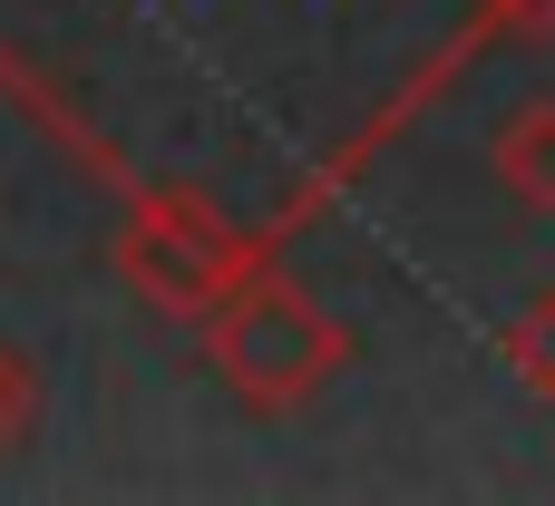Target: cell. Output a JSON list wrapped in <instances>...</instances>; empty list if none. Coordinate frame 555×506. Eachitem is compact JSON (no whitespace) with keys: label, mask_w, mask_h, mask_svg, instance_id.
Listing matches in <instances>:
<instances>
[{"label":"cell","mask_w":555,"mask_h":506,"mask_svg":"<svg viewBox=\"0 0 555 506\" xmlns=\"http://www.w3.org/2000/svg\"><path fill=\"white\" fill-rule=\"evenodd\" d=\"M205 361H215V380L244 400V410H263V419H283V410H302L341 361H351V332L302 293V283H283V273H244L205 322Z\"/></svg>","instance_id":"1"},{"label":"cell","mask_w":555,"mask_h":506,"mask_svg":"<svg viewBox=\"0 0 555 506\" xmlns=\"http://www.w3.org/2000/svg\"><path fill=\"white\" fill-rule=\"evenodd\" d=\"M254 263H263L254 234L224 224L195 185H156V195H137L127 224H117V283H127L146 312H166V322H205Z\"/></svg>","instance_id":"2"},{"label":"cell","mask_w":555,"mask_h":506,"mask_svg":"<svg viewBox=\"0 0 555 506\" xmlns=\"http://www.w3.org/2000/svg\"><path fill=\"white\" fill-rule=\"evenodd\" d=\"M498 185H507L517 205L555 215V98L517 107V117L498 127Z\"/></svg>","instance_id":"3"},{"label":"cell","mask_w":555,"mask_h":506,"mask_svg":"<svg viewBox=\"0 0 555 506\" xmlns=\"http://www.w3.org/2000/svg\"><path fill=\"white\" fill-rule=\"evenodd\" d=\"M507 371H517L537 400H555V293H537V302L507 322Z\"/></svg>","instance_id":"4"},{"label":"cell","mask_w":555,"mask_h":506,"mask_svg":"<svg viewBox=\"0 0 555 506\" xmlns=\"http://www.w3.org/2000/svg\"><path fill=\"white\" fill-rule=\"evenodd\" d=\"M29 419H39V380H29L20 341H0V449H20V439H29Z\"/></svg>","instance_id":"5"},{"label":"cell","mask_w":555,"mask_h":506,"mask_svg":"<svg viewBox=\"0 0 555 506\" xmlns=\"http://www.w3.org/2000/svg\"><path fill=\"white\" fill-rule=\"evenodd\" d=\"M488 20H498V29H527V39H546V29H555V0H488Z\"/></svg>","instance_id":"6"}]
</instances>
